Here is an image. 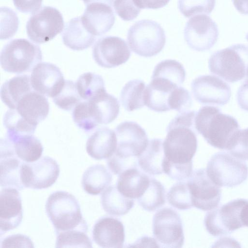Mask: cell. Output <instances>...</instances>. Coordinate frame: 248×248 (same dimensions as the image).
<instances>
[{
    "label": "cell",
    "instance_id": "obj_1",
    "mask_svg": "<svg viewBox=\"0 0 248 248\" xmlns=\"http://www.w3.org/2000/svg\"><path fill=\"white\" fill-rule=\"evenodd\" d=\"M196 114L189 110L180 112L167 127L162 167L163 172L172 179L183 181L192 173V158L198 147L194 130Z\"/></svg>",
    "mask_w": 248,
    "mask_h": 248
},
{
    "label": "cell",
    "instance_id": "obj_2",
    "mask_svg": "<svg viewBox=\"0 0 248 248\" xmlns=\"http://www.w3.org/2000/svg\"><path fill=\"white\" fill-rule=\"evenodd\" d=\"M195 128L212 146L228 151L240 130L237 121L217 107L205 106L196 113Z\"/></svg>",
    "mask_w": 248,
    "mask_h": 248
},
{
    "label": "cell",
    "instance_id": "obj_3",
    "mask_svg": "<svg viewBox=\"0 0 248 248\" xmlns=\"http://www.w3.org/2000/svg\"><path fill=\"white\" fill-rule=\"evenodd\" d=\"M46 210L56 233L72 230L87 232L79 204L71 194L63 191L52 193L46 201Z\"/></svg>",
    "mask_w": 248,
    "mask_h": 248
},
{
    "label": "cell",
    "instance_id": "obj_4",
    "mask_svg": "<svg viewBox=\"0 0 248 248\" xmlns=\"http://www.w3.org/2000/svg\"><path fill=\"white\" fill-rule=\"evenodd\" d=\"M209 69L228 82H235L246 76L248 46L238 44L216 51L208 61Z\"/></svg>",
    "mask_w": 248,
    "mask_h": 248
},
{
    "label": "cell",
    "instance_id": "obj_5",
    "mask_svg": "<svg viewBox=\"0 0 248 248\" xmlns=\"http://www.w3.org/2000/svg\"><path fill=\"white\" fill-rule=\"evenodd\" d=\"M42 60L41 50L38 45L25 39H15L2 48L0 65L7 72L21 74L29 72Z\"/></svg>",
    "mask_w": 248,
    "mask_h": 248
},
{
    "label": "cell",
    "instance_id": "obj_6",
    "mask_svg": "<svg viewBox=\"0 0 248 248\" xmlns=\"http://www.w3.org/2000/svg\"><path fill=\"white\" fill-rule=\"evenodd\" d=\"M127 40L135 53L147 58L161 52L166 43V35L159 24L144 19L136 22L129 28Z\"/></svg>",
    "mask_w": 248,
    "mask_h": 248
},
{
    "label": "cell",
    "instance_id": "obj_7",
    "mask_svg": "<svg viewBox=\"0 0 248 248\" xmlns=\"http://www.w3.org/2000/svg\"><path fill=\"white\" fill-rule=\"evenodd\" d=\"M206 170L211 180L220 187L238 186L248 176L246 162L225 152L214 154L208 161Z\"/></svg>",
    "mask_w": 248,
    "mask_h": 248
},
{
    "label": "cell",
    "instance_id": "obj_8",
    "mask_svg": "<svg viewBox=\"0 0 248 248\" xmlns=\"http://www.w3.org/2000/svg\"><path fill=\"white\" fill-rule=\"evenodd\" d=\"M246 200L235 199L207 213L204 224L207 232L214 236H221L243 227L241 210Z\"/></svg>",
    "mask_w": 248,
    "mask_h": 248
},
{
    "label": "cell",
    "instance_id": "obj_9",
    "mask_svg": "<svg viewBox=\"0 0 248 248\" xmlns=\"http://www.w3.org/2000/svg\"><path fill=\"white\" fill-rule=\"evenodd\" d=\"M153 233L159 247L182 248L184 234L180 216L173 209L165 207L155 214Z\"/></svg>",
    "mask_w": 248,
    "mask_h": 248
},
{
    "label": "cell",
    "instance_id": "obj_10",
    "mask_svg": "<svg viewBox=\"0 0 248 248\" xmlns=\"http://www.w3.org/2000/svg\"><path fill=\"white\" fill-rule=\"evenodd\" d=\"M64 23L62 16L58 10L44 6L30 17L26 24V31L33 42L45 43L62 31Z\"/></svg>",
    "mask_w": 248,
    "mask_h": 248
},
{
    "label": "cell",
    "instance_id": "obj_11",
    "mask_svg": "<svg viewBox=\"0 0 248 248\" xmlns=\"http://www.w3.org/2000/svg\"><path fill=\"white\" fill-rule=\"evenodd\" d=\"M186 183L193 207L205 211L218 206L221 195L220 186L211 180L205 169H200L192 172Z\"/></svg>",
    "mask_w": 248,
    "mask_h": 248
},
{
    "label": "cell",
    "instance_id": "obj_12",
    "mask_svg": "<svg viewBox=\"0 0 248 248\" xmlns=\"http://www.w3.org/2000/svg\"><path fill=\"white\" fill-rule=\"evenodd\" d=\"M184 38L188 46L198 51L211 48L219 35L217 26L208 16L198 15L191 17L184 29Z\"/></svg>",
    "mask_w": 248,
    "mask_h": 248
},
{
    "label": "cell",
    "instance_id": "obj_13",
    "mask_svg": "<svg viewBox=\"0 0 248 248\" xmlns=\"http://www.w3.org/2000/svg\"><path fill=\"white\" fill-rule=\"evenodd\" d=\"M59 174V165L49 156L22 164V179L25 187L35 189L48 188L55 183Z\"/></svg>",
    "mask_w": 248,
    "mask_h": 248
},
{
    "label": "cell",
    "instance_id": "obj_14",
    "mask_svg": "<svg viewBox=\"0 0 248 248\" xmlns=\"http://www.w3.org/2000/svg\"><path fill=\"white\" fill-rule=\"evenodd\" d=\"M191 87L194 98L202 104L223 106L231 96L229 84L215 76L198 77L192 81Z\"/></svg>",
    "mask_w": 248,
    "mask_h": 248
},
{
    "label": "cell",
    "instance_id": "obj_15",
    "mask_svg": "<svg viewBox=\"0 0 248 248\" xmlns=\"http://www.w3.org/2000/svg\"><path fill=\"white\" fill-rule=\"evenodd\" d=\"M117 147L115 153L127 157L140 156L146 148L148 138L145 130L138 124L125 121L115 128Z\"/></svg>",
    "mask_w": 248,
    "mask_h": 248
},
{
    "label": "cell",
    "instance_id": "obj_16",
    "mask_svg": "<svg viewBox=\"0 0 248 248\" xmlns=\"http://www.w3.org/2000/svg\"><path fill=\"white\" fill-rule=\"evenodd\" d=\"M131 56L126 42L117 36H108L100 38L93 48L95 62L104 68L118 66L126 62Z\"/></svg>",
    "mask_w": 248,
    "mask_h": 248
},
{
    "label": "cell",
    "instance_id": "obj_17",
    "mask_svg": "<svg viewBox=\"0 0 248 248\" xmlns=\"http://www.w3.org/2000/svg\"><path fill=\"white\" fill-rule=\"evenodd\" d=\"M30 80L34 91L52 98L59 93L65 82L60 69L46 62H40L34 67Z\"/></svg>",
    "mask_w": 248,
    "mask_h": 248
},
{
    "label": "cell",
    "instance_id": "obj_18",
    "mask_svg": "<svg viewBox=\"0 0 248 248\" xmlns=\"http://www.w3.org/2000/svg\"><path fill=\"white\" fill-rule=\"evenodd\" d=\"M18 190L5 187L0 194V229L1 234L17 228L23 218L21 198Z\"/></svg>",
    "mask_w": 248,
    "mask_h": 248
},
{
    "label": "cell",
    "instance_id": "obj_19",
    "mask_svg": "<svg viewBox=\"0 0 248 248\" xmlns=\"http://www.w3.org/2000/svg\"><path fill=\"white\" fill-rule=\"evenodd\" d=\"M81 18L84 27L95 36L102 35L108 32L115 20L111 6L99 2L87 5Z\"/></svg>",
    "mask_w": 248,
    "mask_h": 248
},
{
    "label": "cell",
    "instance_id": "obj_20",
    "mask_svg": "<svg viewBox=\"0 0 248 248\" xmlns=\"http://www.w3.org/2000/svg\"><path fill=\"white\" fill-rule=\"evenodd\" d=\"M93 239L102 248H123L125 239L124 225L117 218L102 217L94 225Z\"/></svg>",
    "mask_w": 248,
    "mask_h": 248
},
{
    "label": "cell",
    "instance_id": "obj_21",
    "mask_svg": "<svg viewBox=\"0 0 248 248\" xmlns=\"http://www.w3.org/2000/svg\"><path fill=\"white\" fill-rule=\"evenodd\" d=\"M116 133L107 127L96 130L88 139L86 149L88 155L96 160L108 159L116 150Z\"/></svg>",
    "mask_w": 248,
    "mask_h": 248
},
{
    "label": "cell",
    "instance_id": "obj_22",
    "mask_svg": "<svg viewBox=\"0 0 248 248\" xmlns=\"http://www.w3.org/2000/svg\"><path fill=\"white\" fill-rule=\"evenodd\" d=\"M16 109L24 118L37 126L47 117L49 105L44 95L31 91L19 101Z\"/></svg>",
    "mask_w": 248,
    "mask_h": 248
},
{
    "label": "cell",
    "instance_id": "obj_23",
    "mask_svg": "<svg viewBox=\"0 0 248 248\" xmlns=\"http://www.w3.org/2000/svg\"><path fill=\"white\" fill-rule=\"evenodd\" d=\"M62 35L63 44L74 50L88 48L96 39V36L84 27L81 16L73 18L67 22Z\"/></svg>",
    "mask_w": 248,
    "mask_h": 248
},
{
    "label": "cell",
    "instance_id": "obj_24",
    "mask_svg": "<svg viewBox=\"0 0 248 248\" xmlns=\"http://www.w3.org/2000/svg\"><path fill=\"white\" fill-rule=\"evenodd\" d=\"M149 177L137 168L128 169L119 175L117 182L118 190L130 199H138L148 188Z\"/></svg>",
    "mask_w": 248,
    "mask_h": 248
},
{
    "label": "cell",
    "instance_id": "obj_25",
    "mask_svg": "<svg viewBox=\"0 0 248 248\" xmlns=\"http://www.w3.org/2000/svg\"><path fill=\"white\" fill-rule=\"evenodd\" d=\"M92 113L98 124H107L113 122L120 111V104L115 96L105 90L88 100Z\"/></svg>",
    "mask_w": 248,
    "mask_h": 248
},
{
    "label": "cell",
    "instance_id": "obj_26",
    "mask_svg": "<svg viewBox=\"0 0 248 248\" xmlns=\"http://www.w3.org/2000/svg\"><path fill=\"white\" fill-rule=\"evenodd\" d=\"M32 89L29 75L15 76L6 80L1 86V99L9 108L16 109L19 101L32 91Z\"/></svg>",
    "mask_w": 248,
    "mask_h": 248
},
{
    "label": "cell",
    "instance_id": "obj_27",
    "mask_svg": "<svg viewBox=\"0 0 248 248\" xmlns=\"http://www.w3.org/2000/svg\"><path fill=\"white\" fill-rule=\"evenodd\" d=\"M163 141L154 139L141 155L138 157V164L145 172L151 175H159L163 172L162 164L164 158Z\"/></svg>",
    "mask_w": 248,
    "mask_h": 248
},
{
    "label": "cell",
    "instance_id": "obj_28",
    "mask_svg": "<svg viewBox=\"0 0 248 248\" xmlns=\"http://www.w3.org/2000/svg\"><path fill=\"white\" fill-rule=\"evenodd\" d=\"M112 176L106 168L100 164L89 167L84 172L82 186L84 191L92 195H97L110 185Z\"/></svg>",
    "mask_w": 248,
    "mask_h": 248
},
{
    "label": "cell",
    "instance_id": "obj_29",
    "mask_svg": "<svg viewBox=\"0 0 248 248\" xmlns=\"http://www.w3.org/2000/svg\"><path fill=\"white\" fill-rule=\"evenodd\" d=\"M101 199L104 211L112 216L125 215L134 204V200L123 195L115 186L107 187L103 191Z\"/></svg>",
    "mask_w": 248,
    "mask_h": 248
},
{
    "label": "cell",
    "instance_id": "obj_30",
    "mask_svg": "<svg viewBox=\"0 0 248 248\" xmlns=\"http://www.w3.org/2000/svg\"><path fill=\"white\" fill-rule=\"evenodd\" d=\"M8 140L13 144L16 157L26 163L37 160L42 155L43 145L33 134L21 135Z\"/></svg>",
    "mask_w": 248,
    "mask_h": 248
},
{
    "label": "cell",
    "instance_id": "obj_31",
    "mask_svg": "<svg viewBox=\"0 0 248 248\" xmlns=\"http://www.w3.org/2000/svg\"><path fill=\"white\" fill-rule=\"evenodd\" d=\"M15 155L0 158V186L23 189L22 167L23 162Z\"/></svg>",
    "mask_w": 248,
    "mask_h": 248
},
{
    "label": "cell",
    "instance_id": "obj_32",
    "mask_svg": "<svg viewBox=\"0 0 248 248\" xmlns=\"http://www.w3.org/2000/svg\"><path fill=\"white\" fill-rule=\"evenodd\" d=\"M144 81L133 79L128 81L120 93V101L124 109L132 111L144 105V94L145 89Z\"/></svg>",
    "mask_w": 248,
    "mask_h": 248
},
{
    "label": "cell",
    "instance_id": "obj_33",
    "mask_svg": "<svg viewBox=\"0 0 248 248\" xmlns=\"http://www.w3.org/2000/svg\"><path fill=\"white\" fill-rule=\"evenodd\" d=\"M3 121L7 129L6 138L9 140L21 135L33 134L37 127L24 118L16 109L8 110Z\"/></svg>",
    "mask_w": 248,
    "mask_h": 248
},
{
    "label": "cell",
    "instance_id": "obj_34",
    "mask_svg": "<svg viewBox=\"0 0 248 248\" xmlns=\"http://www.w3.org/2000/svg\"><path fill=\"white\" fill-rule=\"evenodd\" d=\"M152 78H159L181 86L186 78L183 65L174 60H166L158 63L154 68Z\"/></svg>",
    "mask_w": 248,
    "mask_h": 248
},
{
    "label": "cell",
    "instance_id": "obj_35",
    "mask_svg": "<svg viewBox=\"0 0 248 248\" xmlns=\"http://www.w3.org/2000/svg\"><path fill=\"white\" fill-rule=\"evenodd\" d=\"M137 200L139 204L147 211L158 209L165 203V190L163 185L157 180L151 178L148 188Z\"/></svg>",
    "mask_w": 248,
    "mask_h": 248
},
{
    "label": "cell",
    "instance_id": "obj_36",
    "mask_svg": "<svg viewBox=\"0 0 248 248\" xmlns=\"http://www.w3.org/2000/svg\"><path fill=\"white\" fill-rule=\"evenodd\" d=\"M78 93L82 99L89 100L106 90L102 77L91 72L80 75L76 83Z\"/></svg>",
    "mask_w": 248,
    "mask_h": 248
},
{
    "label": "cell",
    "instance_id": "obj_37",
    "mask_svg": "<svg viewBox=\"0 0 248 248\" xmlns=\"http://www.w3.org/2000/svg\"><path fill=\"white\" fill-rule=\"evenodd\" d=\"M56 234V248H92V242L86 232L72 230Z\"/></svg>",
    "mask_w": 248,
    "mask_h": 248
},
{
    "label": "cell",
    "instance_id": "obj_38",
    "mask_svg": "<svg viewBox=\"0 0 248 248\" xmlns=\"http://www.w3.org/2000/svg\"><path fill=\"white\" fill-rule=\"evenodd\" d=\"M168 202L179 210H186L193 207L191 196L187 183L179 182L169 190L167 195Z\"/></svg>",
    "mask_w": 248,
    "mask_h": 248
},
{
    "label": "cell",
    "instance_id": "obj_39",
    "mask_svg": "<svg viewBox=\"0 0 248 248\" xmlns=\"http://www.w3.org/2000/svg\"><path fill=\"white\" fill-rule=\"evenodd\" d=\"M53 98L54 103L61 109L70 110L80 102V96L76 83L71 80H65L59 93Z\"/></svg>",
    "mask_w": 248,
    "mask_h": 248
},
{
    "label": "cell",
    "instance_id": "obj_40",
    "mask_svg": "<svg viewBox=\"0 0 248 248\" xmlns=\"http://www.w3.org/2000/svg\"><path fill=\"white\" fill-rule=\"evenodd\" d=\"M216 0H178V7L186 17L198 15H209L214 9Z\"/></svg>",
    "mask_w": 248,
    "mask_h": 248
},
{
    "label": "cell",
    "instance_id": "obj_41",
    "mask_svg": "<svg viewBox=\"0 0 248 248\" xmlns=\"http://www.w3.org/2000/svg\"><path fill=\"white\" fill-rule=\"evenodd\" d=\"M73 119L80 129L90 131L98 125L93 118L87 100L78 103L73 111Z\"/></svg>",
    "mask_w": 248,
    "mask_h": 248
},
{
    "label": "cell",
    "instance_id": "obj_42",
    "mask_svg": "<svg viewBox=\"0 0 248 248\" xmlns=\"http://www.w3.org/2000/svg\"><path fill=\"white\" fill-rule=\"evenodd\" d=\"M1 40L12 37L18 27V18L16 14L8 7H1Z\"/></svg>",
    "mask_w": 248,
    "mask_h": 248
},
{
    "label": "cell",
    "instance_id": "obj_43",
    "mask_svg": "<svg viewBox=\"0 0 248 248\" xmlns=\"http://www.w3.org/2000/svg\"><path fill=\"white\" fill-rule=\"evenodd\" d=\"M192 100L188 91L180 86L171 93L169 101L170 110L174 109L179 113L188 110L192 105Z\"/></svg>",
    "mask_w": 248,
    "mask_h": 248
},
{
    "label": "cell",
    "instance_id": "obj_44",
    "mask_svg": "<svg viewBox=\"0 0 248 248\" xmlns=\"http://www.w3.org/2000/svg\"><path fill=\"white\" fill-rule=\"evenodd\" d=\"M138 157H127L118 155L115 153L107 160L109 169L115 175H119L124 170L133 168H137Z\"/></svg>",
    "mask_w": 248,
    "mask_h": 248
},
{
    "label": "cell",
    "instance_id": "obj_45",
    "mask_svg": "<svg viewBox=\"0 0 248 248\" xmlns=\"http://www.w3.org/2000/svg\"><path fill=\"white\" fill-rule=\"evenodd\" d=\"M228 151L239 159L248 160V127L239 130Z\"/></svg>",
    "mask_w": 248,
    "mask_h": 248
},
{
    "label": "cell",
    "instance_id": "obj_46",
    "mask_svg": "<svg viewBox=\"0 0 248 248\" xmlns=\"http://www.w3.org/2000/svg\"><path fill=\"white\" fill-rule=\"evenodd\" d=\"M113 7L117 14L124 21L134 19L140 11L133 0H114Z\"/></svg>",
    "mask_w": 248,
    "mask_h": 248
},
{
    "label": "cell",
    "instance_id": "obj_47",
    "mask_svg": "<svg viewBox=\"0 0 248 248\" xmlns=\"http://www.w3.org/2000/svg\"><path fill=\"white\" fill-rule=\"evenodd\" d=\"M0 247L34 248V245L31 240L28 236L21 234H17L5 237L2 241Z\"/></svg>",
    "mask_w": 248,
    "mask_h": 248
},
{
    "label": "cell",
    "instance_id": "obj_48",
    "mask_svg": "<svg viewBox=\"0 0 248 248\" xmlns=\"http://www.w3.org/2000/svg\"><path fill=\"white\" fill-rule=\"evenodd\" d=\"M43 0H13L17 10L25 14H34L39 10Z\"/></svg>",
    "mask_w": 248,
    "mask_h": 248
},
{
    "label": "cell",
    "instance_id": "obj_49",
    "mask_svg": "<svg viewBox=\"0 0 248 248\" xmlns=\"http://www.w3.org/2000/svg\"><path fill=\"white\" fill-rule=\"evenodd\" d=\"M237 101L241 108L248 111V78H246L238 90Z\"/></svg>",
    "mask_w": 248,
    "mask_h": 248
},
{
    "label": "cell",
    "instance_id": "obj_50",
    "mask_svg": "<svg viewBox=\"0 0 248 248\" xmlns=\"http://www.w3.org/2000/svg\"><path fill=\"white\" fill-rule=\"evenodd\" d=\"M170 0H133L136 5L141 9H158L166 6Z\"/></svg>",
    "mask_w": 248,
    "mask_h": 248
},
{
    "label": "cell",
    "instance_id": "obj_51",
    "mask_svg": "<svg viewBox=\"0 0 248 248\" xmlns=\"http://www.w3.org/2000/svg\"><path fill=\"white\" fill-rule=\"evenodd\" d=\"M232 1L240 13L248 15V0H232Z\"/></svg>",
    "mask_w": 248,
    "mask_h": 248
},
{
    "label": "cell",
    "instance_id": "obj_52",
    "mask_svg": "<svg viewBox=\"0 0 248 248\" xmlns=\"http://www.w3.org/2000/svg\"><path fill=\"white\" fill-rule=\"evenodd\" d=\"M241 220L243 227H248V200H246L241 210Z\"/></svg>",
    "mask_w": 248,
    "mask_h": 248
},
{
    "label": "cell",
    "instance_id": "obj_53",
    "mask_svg": "<svg viewBox=\"0 0 248 248\" xmlns=\"http://www.w3.org/2000/svg\"><path fill=\"white\" fill-rule=\"evenodd\" d=\"M84 3L88 5L93 2H103L112 6L113 0H82Z\"/></svg>",
    "mask_w": 248,
    "mask_h": 248
},
{
    "label": "cell",
    "instance_id": "obj_54",
    "mask_svg": "<svg viewBox=\"0 0 248 248\" xmlns=\"http://www.w3.org/2000/svg\"><path fill=\"white\" fill-rule=\"evenodd\" d=\"M246 39H247V41H248V33L246 34Z\"/></svg>",
    "mask_w": 248,
    "mask_h": 248
},
{
    "label": "cell",
    "instance_id": "obj_55",
    "mask_svg": "<svg viewBox=\"0 0 248 248\" xmlns=\"http://www.w3.org/2000/svg\"><path fill=\"white\" fill-rule=\"evenodd\" d=\"M246 78H248V67L247 68V73H246Z\"/></svg>",
    "mask_w": 248,
    "mask_h": 248
}]
</instances>
